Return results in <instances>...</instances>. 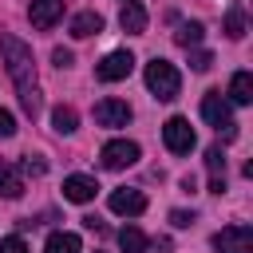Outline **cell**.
<instances>
[{
	"instance_id": "6da1fadb",
	"label": "cell",
	"mask_w": 253,
	"mask_h": 253,
	"mask_svg": "<svg viewBox=\"0 0 253 253\" xmlns=\"http://www.w3.org/2000/svg\"><path fill=\"white\" fill-rule=\"evenodd\" d=\"M0 59L16 83V91H36V63H32V47L16 36H0Z\"/></svg>"
},
{
	"instance_id": "ffe728a7",
	"label": "cell",
	"mask_w": 253,
	"mask_h": 253,
	"mask_svg": "<svg viewBox=\"0 0 253 253\" xmlns=\"http://www.w3.org/2000/svg\"><path fill=\"white\" fill-rule=\"evenodd\" d=\"M225 36H229V40H241V36H245V8H241V4H233V8L225 12Z\"/></svg>"
},
{
	"instance_id": "3957f363",
	"label": "cell",
	"mask_w": 253,
	"mask_h": 253,
	"mask_svg": "<svg viewBox=\"0 0 253 253\" xmlns=\"http://www.w3.org/2000/svg\"><path fill=\"white\" fill-rule=\"evenodd\" d=\"M202 119H206L213 130H221L225 138H233V134H237L233 111H229V103L221 99V91H206V95H202Z\"/></svg>"
},
{
	"instance_id": "ac0fdd59",
	"label": "cell",
	"mask_w": 253,
	"mask_h": 253,
	"mask_svg": "<svg viewBox=\"0 0 253 253\" xmlns=\"http://www.w3.org/2000/svg\"><path fill=\"white\" fill-rule=\"evenodd\" d=\"M202 36H206V28H202L198 20H190V24H182V28L174 32V43H178V47H198Z\"/></svg>"
},
{
	"instance_id": "5b68a950",
	"label": "cell",
	"mask_w": 253,
	"mask_h": 253,
	"mask_svg": "<svg viewBox=\"0 0 253 253\" xmlns=\"http://www.w3.org/2000/svg\"><path fill=\"white\" fill-rule=\"evenodd\" d=\"M130 71H134V55H130L126 47L107 51V55L95 63V79H99V83H119V79H126Z\"/></svg>"
},
{
	"instance_id": "83f0119b",
	"label": "cell",
	"mask_w": 253,
	"mask_h": 253,
	"mask_svg": "<svg viewBox=\"0 0 253 253\" xmlns=\"http://www.w3.org/2000/svg\"><path fill=\"white\" fill-rule=\"evenodd\" d=\"M43 170H47V166H43L40 158H32V154L24 158V174H43Z\"/></svg>"
},
{
	"instance_id": "484cf974",
	"label": "cell",
	"mask_w": 253,
	"mask_h": 253,
	"mask_svg": "<svg viewBox=\"0 0 253 253\" xmlns=\"http://www.w3.org/2000/svg\"><path fill=\"white\" fill-rule=\"evenodd\" d=\"M170 221L178 229H186V225H194V210H170Z\"/></svg>"
},
{
	"instance_id": "7402d4cb",
	"label": "cell",
	"mask_w": 253,
	"mask_h": 253,
	"mask_svg": "<svg viewBox=\"0 0 253 253\" xmlns=\"http://www.w3.org/2000/svg\"><path fill=\"white\" fill-rule=\"evenodd\" d=\"M0 253H32V249L24 245V237L12 233V237H0Z\"/></svg>"
},
{
	"instance_id": "5bb4252c",
	"label": "cell",
	"mask_w": 253,
	"mask_h": 253,
	"mask_svg": "<svg viewBox=\"0 0 253 253\" xmlns=\"http://www.w3.org/2000/svg\"><path fill=\"white\" fill-rule=\"evenodd\" d=\"M43 253H83V241H79V233H63V229H55V233H47Z\"/></svg>"
},
{
	"instance_id": "e0dca14e",
	"label": "cell",
	"mask_w": 253,
	"mask_h": 253,
	"mask_svg": "<svg viewBox=\"0 0 253 253\" xmlns=\"http://www.w3.org/2000/svg\"><path fill=\"white\" fill-rule=\"evenodd\" d=\"M146 245H150V241H146V233H142L138 225H123V229H119V249H123V253H146Z\"/></svg>"
},
{
	"instance_id": "4316f807",
	"label": "cell",
	"mask_w": 253,
	"mask_h": 253,
	"mask_svg": "<svg viewBox=\"0 0 253 253\" xmlns=\"http://www.w3.org/2000/svg\"><path fill=\"white\" fill-rule=\"evenodd\" d=\"M51 63H55V67H71V63H75V55H71L67 47H55V51H51Z\"/></svg>"
},
{
	"instance_id": "4fadbf2b",
	"label": "cell",
	"mask_w": 253,
	"mask_h": 253,
	"mask_svg": "<svg viewBox=\"0 0 253 253\" xmlns=\"http://www.w3.org/2000/svg\"><path fill=\"white\" fill-rule=\"evenodd\" d=\"M103 32V16L99 12H79V16H71V36L75 40H91V36H99Z\"/></svg>"
},
{
	"instance_id": "8fae6325",
	"label": "cell",
	"mask_w": 253,
	"mask_h": 253,
	"mask_svg": "<svg viewBox=\"0 0 253 253\" xmlns=\"http://www.w3.org/2000/svg\"><path fill=\"white\" fill-rule=\"evenodd\" d=\"M95 194H99V182H95L91 174H71V178H63V198H67V202H79V206H83V202H91Z\"/></svg>"
},
{
	"instance_id": "603a6c76",
	"label": "cell",
	"mask_w": 253,
	"mask_h": 253,
	"mask_svg": "<svg viewBox=\"0 0 253 253\" xmlns=\"http://www.w3.org/2000/svg\"><path fill=\"white\" fill-rule=\"evenodd\" d=\"M20 103H24V111L36 119L40 115V91H20Z\"/></svg>"
},
{
	"instance_id": "d6986e66",
	"label": "cell",
	"mask_w": 253,
	"mask_h": 253,
	"mask_svg": "<svg viewBox=\"0 0 253 253\" xmlns=\"http://www.w3.org/2000/svg\"><path fill=\"white\" fill-rule=\"evenodd\" d=\"M51 126H55L59 134H71V130L79 126V115H75V107H63V103H59V107L51 111Z\"/></svg>"
},
{
	"instance_id": "9c48e42d",
	"label": "cell",
	"mask_w": 253,
	"mask_h": 253,
	"mask_svg": "<svg viewBox=\"0 0 253 253\" xmlns=\"http://www.w3.org/2000/svg\"><path fill=\"white\" fill-rule=\"evenodd\" d=\"M107 206H111V213H123V217H138L142 210H146V194L142 190H115L111 198H107Z\"/></svg>"
},
{
	"instance_id": "30bf717a",
	"label": "cell",
	"mask_w": 253,
	"mask_h": 253,
	"mask_svg": "<svg viewBox=\"0 0 253 253\" xmlns=\"http://www.w3.org/2000/svg\"><path fill=\"white\" fill-rule=\"evenodd\" d=\"M59 16H63V0H32V8H28L32 28H40V32L55 28V24H59Z\"/></svg>"
},
{
	"instance_id": "44dd1931",
	"label": "cell",
	"mask_w": 253,
	"mask_h": 253,
	"mask_svg": "<svg viewBox=\"0 0 253 253\" xmlns=\"http://www.w3.org/2000/svg\"><path fill=\"white\" fill-rule=\"evenodd\" d=\"M206 166H210L213 178H225V154H221V146H210L206 150Z\"/></svg>"
},
{
	"instance_id": "ba28073f",
	"label": "cell",
	"mask_w": 253,
	"mask_h": 253,
	"mask_svg": "<svg viewBox=\"0 0 253 253\" xmlns=\"http://www.w3.org/2000/svg\"><path fill=\"white\" fill-rule=\"evenodd\" d=\"M95 123L99 126H126L130 123V103L126 99H103V103H95Z\"/></svg>"
},
{
	"instance_id": "d4e9b609",
	"label": "cell",
	"mask_w": 253,
	"mask_h": 253,
	"mask_svg": "<svg viewBox=\"0 0 253 253\" xmlns=\"http://www.w3.org/2000/svg\"><path fill=\"white\" fill-rule=\"evenodd\" d=\"M210 63H213L210 51H194V55H190V67H194V71H210Z\"/></svg>"
},
{
	"instance_id": "9a60e30c",
	"label": "cell",
	"mask_w": 253,
	"mask_h": 253,
	"mask_svg": "<svg viewBox=\"0 0 253 253\" xmlns=\"http://www.w3.org/2000/svg\"><path fill=\"white\" fill-rule=\"evenodd\" d=\"M0 194H4V198H20V194H24L20 170H16L12 162H4V158H0Z\"/></svg>"
},
{
	"instance_id": "277c9868",
	"label": "cell",
	"mask_w": 253,
	"mask_h": 253,
	"mask_svg": "<svg viewBox=\"0 0 253 253\" xmlns=\"http://www.w3.org/2000/svg\"><path fill=\"white\" fill-rule=\"evenodd\" d=\"M162 142H166L170 154H190V150L198 146V134H194L190 119L174 115V119H166V126H162Z\"/></svg>"
},
{
	"instance_id": "cb8c5ba5",
	"label": "cell",
	"mask_w": 253,
	"mask_h": 253,
	"mask_svg": "<svg viewBox=\"0 0 253 253\" xmlns=\"http://www.w3.org/2000/svg\"><path fill=\"white\" fill-rule=\"evenodd\" d=\"M12 134H16V119H12V111L0 107V138H12Z\"/></svg>"
},
{
	"instance_id": "f1b7e54d",
	"label": "cell",
	"mask_w": 253,
	"mask_h": 253,
	"mask_svg": "<svg viewBox=\"0 0 253 253\" xmlns=\"http://www.w3.org/2000/svg\"><path fill=\"white\" fill-rule=\"evenodd\" d=\"M225 190V178H210V194H221Z\"/></svg>"
},
{
	"instance_id": "2e32d148",
	"label": "cell",
	"mask_w": 253,
	"mask_h": 253,
	"mask_svg": "<svg viewBox=\"0 0 253 253\" xmlns=\"http://www.w3.org/2000/svg\"><path fill=\"white\" fill-rule=\"evenodd\" d=\"M229 99L233 103H253V75L249 71H233V79H229Z\"/></svg>"
},
{
	"instance_id": "7c38bea8",
	"label": "cell",
	"mask_w": 253,
	"mask_h": 253,
	"mask_svg": "<svg viewBox=\"0 0 253 253\" xmlns=\"http://www.w3.org/2000/svg\"><path fill=\"white\" fill-rule=\"evenodd\" d=\"M119 24H123V32L142 36V32H146V8H142L138 0H126V4H123V12H119Z\"/></svg>"
},
{
	"instance_id": "8992f818",
	"label": "cell",
	"mask_w": 253,
	"mask_h": 253,
	"mask_svg": "<svg viewBox=\"0 0 253 253\" xmlns=\"http://www.w3.org/2000/svg\"><path fill=\"white\" fill-rule=\"evenodd\" d=\"M99 158H103L107 170H126V166L138 162V142H130V138H111V142L99 150Z\"/></svg>"
},
{
	"instance_id": "52a82bcc",
	"label": "cell",
	"mask_w": 253,
	"mask_h": 253,
	"mask_svg": "<svg viewBox=\"0 0 253 253\" xmlns=\"http://www.w3.org/2000/svg\"><path fill=\"white\" fill-rule=\"evenodd\" d=\"M213 249L217 253H253V225H225L221 233H213Z\"/></svg>"
},
{
	"instance_id": "7a4b0ae2",
	"label": "cell",
	"mask_w": 253,
	"mask_h": 253,
	"mask_svg": "<svg viewBox=\"0 0 253 253\" xmlns=\"http://www.w3.org/2000/svg\"><path fill=\"white\" fill-rule=\"evenodd\" d=\"M142 79H146L150 95H154V99H162V103L178 99V91H182V75H178V67H174L170 59H158V55H154V59L146 63Z\"/></svg>"
}]
</instances>
